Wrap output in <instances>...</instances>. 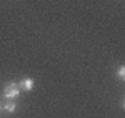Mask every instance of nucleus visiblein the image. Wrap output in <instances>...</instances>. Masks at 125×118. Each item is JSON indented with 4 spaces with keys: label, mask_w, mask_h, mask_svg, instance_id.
Wrapping results in <instances>:
<instances>
[{
    "label": "nucleus",
    "mask_w": 125,
    "mask_h": 118,
    "mask_svg": "<svg viewBox=\"0 0 125 118\" xmlns=\"http://www.w3.org/2000/svg\"><path fill=\"white\" fill-rule=\"evenodd\" d=\"M117 78L118 80H125V67H120L117 70Z\"/></svg>",
    "instance_id": "nucleus-4"
},
{
    "label": "nucleus",
    "mask_w": 125,
    "mask_h": 118,
    "mask_svg": "<svg viewBox=\"0 0 125 118\" xmlns=\"http://www.w3.org/2000/svg\"><path fill=\"white\" fill-rule=\"evenodd\" d=\"M20 95V88H19V83H15V82H9L7 85H5V88H3V97L7 100H13L17 98Z\"/></svg>",
    "instance_id": "nucleus-1"
},
{
    "label": "nucleus",
    "mask_w": 125,
    "mask_h": 118,
    "mask_svg": "<svg viewBox=\"0 0 125 118\" xmlns=\"http://www.w3.org/2000/svg\"><path fill=\"white\" fill-rule=\"evenodd\" d=\"M33 87H35V82H33L32 78H23V80L19 83V88H20V90H25V91L33 90Z\"/></svg>",
    "instance_id": "nucleus-2"
},
{
    "label": "nucleus",
    "mask_w": 125,
    "mask_h": 118,
    "mask_svg": "<svg viewBox=\"0 0 125 118\" xmlns=\"http://www.w3.org/2000/svg\"><path fill=\"white\" fill-rule=\"evenodd\" d=\"M3 113V103H0V115Z\"/></svg>",
    "instance_id": "nucleus-5"
},
{
    "label": "nucleus",
    "mask_w": 125,
    "mask_h": 118,
    "mask_svg": "<svg viewBox=\"0 0 125 118\" xmlns=\"http://www.w3.org/2000/svg\"><path fill=\"white\" fill-rule=\"evenodd\" d=\"M15 110H17V103H15L13 100H5V103H3V111L13 113Z\"/></svg>",
    "instance_id": "nucleus-3"
}]
</instances>
